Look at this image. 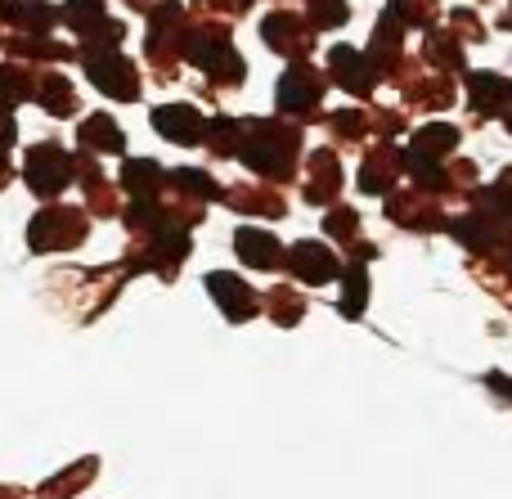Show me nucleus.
Wrapping results in <instances>:
<instances>
[{
    "label": "nucleus",
    "mask_w": 512,
    "mask_h": 499,
    "mask_svg": "<svg viewBox=\"0 0 512 499\" xmlns=\"http://www.w3.org/2000/svg\"><path fill=\"white\" fill-rule=\"evenodd\" d=\"M337 189H342L337 158H333V153H315V158H310V189H306V198H310V203H328Z\"/></svg>",
    "instance_id": "obj_17"
},
{
    "label": "nucleus",
    "mask_w": 512,
    "mask_h": 499,
    "mask_svg": "<svg viewBox=\"0 0 512 499\" xmlns=\"http://www.w3.org/2000/svg\"><path fill=\"white\" fill-rule=\"evenodd\" d=\"M207 288H212L216 306H221L230 320H248V315L256 311V297L248 293V284L234 275H207Z\"/></svg>",
    "instance_id": "obj_13"
},
{
    "label": "nucleus",
    "mask_w": 512,
    "mask_h": 499,
    "mask_svg": "<svg viewBox=\"0 0 512 499\" xmlns=\"http://www.w3.org/2000/svg\"><path fill=\"white\" fill-rule=\"evenodd\" d=\"M171 185H176L180 194H194V198H216L212 176H207V171H194V167H185V171H171Z\"/></svg>",
    "instance_id": "obj_24"
},
{
    "label": "nucleus",
    "mask_w": 512,
    "mask_h": 499,
    "mask_svg": "<svg viewBox=\"0 0 512 499\" xmlns=\"http://www.w3.org/2000/svg\"><path fill=\"white\" fill-rule=\"evenodd\" d=\"M288 266H292V275H301L306 284H328V279H337V257H333V248H324V243H297V248L288 252Z\"/></svg>",
    "instance_id": "obj_9"
},
{
    "label": "nucleus",
    "mask_w": 512,
    "mask_h": 499,
    "mask_svg": "<svg viewBox=\"0 0 512 499\" xmlns=\"http://www.w3.org/2000/svg\"><path fill=\"white\" fill-rule=\"evenodd\" d=\"M508 131H512V113H508Z\"/></svg>",
    "instance_id": "obj_32"
},
{
    "label": "nucleus",
    "mask_w": 512,
    "mask_h": 499,
    "mask_svg": "<svg viewBox=\"0 0 512 499\" xmlns=\"http://www.w3.org/2000/svg\"><path fill=\"white\" fill-rule=\"evenodd\" d=\"M454 144H459V126L432 122V126H423V131H414V149H409V153H423V158H445Z\"/></svg>",
    "instance_id": "obj_19"
},
{
    "label": "nucleus",
    "mask_w": 512,
    "mask_h": 499,
    "mask_svg": "<svg viewBox=\"0 0 512 499\" xmlns=\"http://www.w3.org/2000/svg\"><path fill=\"white\" fill-rule=\"evenodd\" d=\"M81 234H86L81 216L54 207V212H45V216H36V221H32L27 243H32L36 252H54V248H72V243H81Z\"/></svg>",
    "instance_id": "obj_5"
},
{
    "label": "nucleus",
    "mask_w": 512,
    "mask_h": 499,
    "mask_svg": "<svg viewBox=\"0 0 512 499\" xmlns=\"http://www.w3.org/2000/svg\"><path fill=\"white\" fill-rule=\"evenodd\" d=\"M490 387H495V392H504V396H512V378H504V374H490L486 378Z\"/></svg>",
    "instance_id": "obj_28"
},
{
    "label": "nucleus",
    "mask_w": 512,
    "mask_h": 499,
    "mask_svg": "<svg viewBox=\"0 0 512 499\" xmlns=\"http://www.w3.org/2000/svg\"><path fill=\"white\" fill-rule=\"evenodd\" d=\"M86 72L108 99H135L140 95V77H135V63H126L117 50H95L86 54Z\"/></svg>",
    "instance_id": "obj_3"
},
{
    "label": "nucleus",
    "mask_w": 512,
    "mask_h": 499,
    "mask_svg": "<svg viewBox=\"0 0 512 499\" xmlns=\"http://www.w3.org/2000/svg\"><path fill=\"white\" fill-rule=\"evenodd\" d=\"M324 230L333 234V239H355V212H346V207H337V212L324 221Z\"/></svg>",
    "instance_id": "obj_27"
},
{
    "label": "nucleus",
    "mask_w": 512,
    "mask_h": 499,
    "mask_svg": "<svg viewBox=\"0 0 512 499\" xmlns=\"http://www.w3.org/2000/svg\"><path fill=\"white\" fill-rule=\"evenodd\" d=\"M319 86H324L319 72L306 68V63H297V68L283 72V81H279V108L283 113H306V108H315Z\"/></svg>",
    "instance_id": "obj_10"
},
{
    "label": "nucleus",
    "mask_w": 512,
    "mask_h": 499,
    "mask_svg": "<svg viewBox=\"0 0 512 499\" xmlns=\"http://www.w3.org/2000/svg\"><path fill=\"white\" fill-rule=\"evenodd\" d=\"M153 126H158L167 140H176V144H198L203 135H212V126L203 122V113H198V108H189V104L158 108V113H153Z\"/></svg>",
    "instance_id": "obj_7"
},
{
    "label": "nucleus",
    "mask_w": 512,
    "mask_h": 499,
    "mask_svg": "<svg viewBox=\"0 0 512 499\" xmlns=\"http://www.w3.org/2000/svg\"><path fill=\"white\" fill-rule=\"evenodd\" d=\"M499 27H512V9H508V14H504V18H499Z\"/></svg>",
    "instance_id": "obj_31"
},
{
    "label": "nucleus",
    "mask_w": 512,
    "mask_h": 499,
    "mask_svg": "<svg viewBox=\"0 0 512 499\" xmlns=\"http://www.w3.org/2000/svg\"><path fill=\"white\" fill-rule=\"evenodd\" d=\"M351 18L346 0H310V23L315 27H342Z\"/></svg>",
    "instance_id": "obj_26"
},
{
    "label": "nucleus",
    "mask_w": 512,
    "mask_h": 499,
    "mask_svg": "<svg viewBox=\"0 0 512 499\" xmlns=\"http://www.w3.org/2000/svg\"><path fill=\"white\" fill-rule=\"evenodd\" d=\"M468 104L477 113H499L504 104H512V81L499 72H468Z\"/></svg>",
    "instance_id": "obj_11"
},
{
    "label": "nucleus",
    "mask_w": 512,
    "mask_h": 499,
    "mask_svg": "<svg viewBox=\"0 0 512 499\" xmlns=\"http://www.w3.org/2000/svg\"><path fill=\"white\" fill-rule=\"evenodd\" d=\"M5 14L14 18V23H23V27H36V32H50V27L59 23V9H54V5H45V0H27V5H18V0H9V5H5Z\"/></svg>",
    "instance_id": "obj_20"
},
{
    "label": "nucleus",
    "mask_w": 512,
    "mask_h": 499,
    "mask_svg": "<svg viewBox=\"0 0 512 499\" xmlns=\"http://www.w3.org/2000/svg\"><path fill=\"white\" fill-rule=\"evenodd\" d=\"M427 59L441 63V68H463V54H459V41L454 36H441V32H427Z\"/></svg>",
    "instance_id": "obj_25"
},
{
    "label": "nucleus",
    "mask_w": 512,
    "mask_h": 499,
    "mask_svg": "<svg viewBox=\"0 0 512 499\" xmlns=\"http://www.w3.org/2000/svg\"><path fill=\"white\" fill-rule=\"evenodd\" d=\"M77 140H81V149H95V153H122L126 149L122 131H117V122L108 113L86 117V122H81V131H77Z\"/></svg>",
    "instance_id": "obj_14"
},
{
    "label": "nucleus",
    "mask_w": 512,
    "mask_h": 499,
    "mask_svg": "<svg viewBox=\"0 0 512 499\" xmlns=\"http://www.w3.org/2000/svg\"><path fill=\"white\" fill-rule=\"evenodd\" d=\"M364 302H369V279H364L360 261L346 270V297H342V315L346 320H360L364 315Z\"/></svg>",
    "instance_id": "obj_22"
},
{
    "label": "nucleus",
    "mask_w": 512,
    "mask_h": 499,
    "mask_svg": "<svg viewBox=\"0 0 512 499\" xmlns=\"http://www.w3.org/2000/svg\"><path fill=\"white\" fill-rule=\"evenodd\" d=\"M63 18H68V27L81 36V41H90V36H99V32L108 27V9H104V0H68Z\"/></svg>",
    "instance_id": "obj_16"
},
{
    "label": "nucleus",
    "mask_w": 512,
    "mask_h": 499,
    "mask_svg": "<svg viewBox=\"0 0 512 499\" xmlns=\"http://www.w3.org/2000/svg\"><path fill=\"white\" fill-rule=\"evenodd\" d=\"M198 5H212V9H216V5H221V9H234V14H239V9H243V5H248V0H198Z\"/></svg>",
    "instance_id": "obj_29"
},
{
    "label": "nucleus",
    "mask_w": 512,
    "mask_h": 499,
    "mask_svg": "<svg viewBox=\"0 0 512 499\" xmlns=\"http://www.w3.org/2000/svg\"><path fill=\"white\" fill-rule=\"evenodd\" d=\"M122 185L131 189L135 198H153L162 189V167L153 158H131L122 167Z\"/></svg>",
    "instance_id": "obj_18"
},
{
    "label": "nucleus",
    "mask_w": 512,
    "mask_h": 499,
    "mask_svg": "<svg viewBox=\"0 0 512 499\" xmlns=\"http://www.w3.org/2000/svg\"><path fill=\"white\" fill-rule=\"evenodd\" d=\"M477 203L490 207V216H495V221H512V167H508L490 189H481Z\"/></svg>",
    "instance_id": "obj_21"
},
{
    "label": "nucleus",
    "mask_w": 512,
    "mask_h": 499,
    "mask_svg": "<svg viewBox=\"0 0 512 499\" xmlns=\"http://www.w3.org/2000/svg\"><path fill=\"white\" fill-rule=\"evenodd\" d=\"M239 149L256 176L279 180V176H288L292 158H297V131H288L279 122H248V140Z\"/></svg>",
    "instance_id": "obj_1"
},
{
    "label": "nucleus",
    "mask_w": 512,
    "mask_h": 499,
    "mask_svg": "<svg viewBox=\"0 0 512 499\" xmlns=\"http://www.w3.org/2000/svg\"><path fill=\"white\" fill-rule=\"evenodd\" d=\"M504 266L512 270V239H508V248H504Z\"/></svg>",
    "instance_id": "obj_30"
},
{
    "label": "nucleus",
    "mask_w": 512,
    "mask_h": 499,
    "mask_svg": "<svg viewBox=\"0 0 512 499\" xmlns=\"http://www.w3.org/2000/svg\"><path fill=\"white\" fill-rule=\"evenodd\" d=\"M234 248H239V257L256 270H279V261H283L279 239L265 234V230H252V225H243V230L234 234Z\"/></svg>",
    "instance_id": "obj_12"
},
{
    "label": "nucleus",
    "mask_w": 512,
    "mask_h": 499,
    "mask_svg": "<svg viewBox=\"0 0 512 499\" xmlns=\"http://www.w3.org/2000/svg\"><path fill=\"white\" fill-rule=\"evenodd\" d=\"M328 63H333V77L342 90H351V95H369L373 86H378V63L369 59V54L351 50V45H333V54H328Z\"/></svg>",
    "instance_id": "obj_6"
},
{
    "label": "nucleus",
    "mask_w": 512,
    "mask_h": 499,
    "mask_svg": "<svg viewBox=\"0 0 512 499\" xmlns=\"http://www.w3.org/2000/svg\"><path fill=\"white\" fill-rule=\"evenodd\" d=\"M90 473H95V459H86V464H77V468H68V473L59 477V482H50L41 491V499H63V495H77L81 486L90 482Z\"/></svg>",
    "instance_id": "obj_23"
},
{
    "label": "nucleus",
    "mask_w": 512,
    "mask_h": 499,
    "mask_svg": "<svg viewBox=\"0 0 512 499\" xmlns=\"http://www.w3.org/2000/svg\"><path fill=\"white\" fill-rule=\"evenodd\" d=\"M32 99L54 117H68L77 108V95H72V81L63 77H36L32 81Z\"/></svg>",
    "instance_id": "obj_15"
},
{
    "label": "nucleus",
    "mask_w": 512,
    "mask_h": 499,
    "mask_svg": "<svg viewBox=\"0 0 512 499\" xmlns=\"http://www.w3.org/2000/svg\"><path fill=\"white\" fill-rule=\"evenodd\" d=\"M261 36L270 41V50H279V54H306L310 45V27L301 23L297 14H288V9H279V14H270L261 23Z\"/></svg>",
    "instance_id": "obj_8"
},
{
    "label": "nucleus",
    "mask_w": 512,
    "mask_h": 499,
    "mask_svg": "<svg viewBox=\"0 0 512 499\" xmlns=\"http://www.w3.org/2000/svg\"><path fill=\"white\" fill-rule=\"evenodd\" d=\"M68 180H72V158L59 144H36V149L27 153V185H32V194L54 198Z\"/></svg>",
    "instance_id": "obj_4"
},
{
    "label": "nucleus",
    "mask_w": 512,
    "mask_h": 499,
    "mask_svg": "<svg viewBox=\"0 0 512 499\" xmlns=\"http://www.w3.org/2000/svg\"><path fill=\"white\" fill-rule=\"evenodd\" d=\"M185 59L189 63H198L203 72H216V77H225V81H239L243 77V59L234 54V45H230V36L225 32H198L194 41L185 45Z\"/></svg>",
    "instance_id": "obj_2"
}]
</instances>
